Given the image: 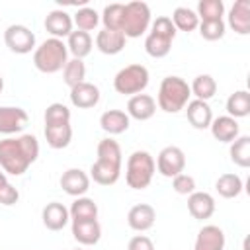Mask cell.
I'll return each mask as SVG.
<instances>
[{
	"label": "cell",
	"instance_id": "28",
	"mask_svg": "<svg viewBox=\"0 0 250 250\" xmlns=\"http://www.w3.org/2000/svg\"><path fill=\"white\" fill-rule=\"evenodd\" d=\"M45 139H47V145L55 150H61V148H66L72 141V127L70 123H64V125H45Z\"/></svg>",
	"mask_w": 250,
	"mask_h": 250
},
{
	"label": "cell",
	"instance_id": "22",
	"mask_svg": "<svg viewBox=\"0 0 250 250\" xmlns=\"http://www.w3.org/2000/svg\"><path fill=\"white\" fill-rule=\"evenodd\" d=\"M229 25L238 35L250 33V0H236L229 10Z\"/></svg>",
	"mask_w": 250,
	"mask_h": 250
},
{
	"label": "cell",
	"instance_id": "8",
	"mask_svg": "<svg viewBox=\"0 0 250 250\" xmlns=\"http://www.w3.org/2000/svg\"><path fill=\"white\" fill-rule=\"evenodd\" d=\"M150 27V8L145 2H129L125 4L121 33L127 39H137Z\"/></svg>",
	"mask_w": 250,
	"mask_h": 250
},
{
	"label": "cell",
	"instance_id": "16",
	"mask_svg": "<svg viewBox=\"0 0 250 250\" xmlns=\"http://www.w3.org/2000/svg\"><path fill=\"white\" fill-rule=\"evenodd\" d=\"M188 211L197 221L211 219L215 213V197L207 191H193L188 195Z\"/></svg>",
	"mask_w": 250,
	"mask_h": 250
},
{
	"label": "cell",
	"instance_id": "27",
	"mask_svg": "<svg viewBox=\"0 0 250 250\" xmlns=\"http://www.w3.org/2000/svg\"><path fill=\"white\" fill-rule=\"evenodd\" d=\"M66 49L68 53H72V59H84L92 53V35L86 33V31H80V29H72V33L66 37Z\"/></svg>",
	"mask_w": 250,
	"mask_h": 250
},
{
	"label": "cell",
	"instance_id": "10",
	"mask_svg": "<svg viewBox=\"0 0 250 250\" xmlns=\"http://www.w3.org/2000/svg\"><path fill=\"white\" fill-rule=\"evenodd\" d=\"M156 170L158 174H162L164 178H174L178 174L184 172L186 168V154L180 146H164L160 152H158V158H156Z\"/></svg>",
	"mask_w": 250,
	"mask_h": 250
},
{
	"label": "cell",
	"instance_id": "15",
	"mask_svg": "<svg viewBox=\"0 0 250 250\" xmlns=\"http://www.w3.org/2000/svg\"><path fill=\"white\" fill-rule=\"evenodd\" d=\"M225 244H227V238L223 229L217 225H205L199 229L195 236L193 250H225Z\"/></svg>",
	"mask_w": 250,
	"mask_h": 250
},
{
	"label": "cell",
	"instance_id": "35",
	"mask_svg": "<svg viewBox=\"0 0 250 250\" xmlns=\"http://www.w3.org/2000/svg\"><path fill=\"white\" fill-rule=\"evenodd\" d=\"M86 78V64L82 59H70L62 68V80L68 88H74L76 84H82Z\"/></svg>",
	"mask_w": 250,
	"mask_h": 250
},
{
	"label": "cell",
	"instance_id": "21",
	"mask_svg": "<svg viewBox=\"0 0 250 250\" xmlns=\"http://www.w3.org/2000/svg\"><path fill=\"white\" fill-rule=\"evenodd\" d=\"M184 109H186V117L193 129H209V125L213 121V111L207 102L189 100Z\"/></svg>",
	"mask_w": 250,
	"mask_h": 250
},
{
	"label": "cell",
	"instance_id": "39",
	"mask_svg": "<svg viewBox=\"0 0 250 250\" xmlns=\"http://www.w3.org/2000/svg\"><path fill=\"white\" fill-rule=\"evenodd\" d=\"M199 33L205 41H219L225 37L227 25L223 20H215V21H199Z\"/></svg>",
	"mask_w": 250,
	"mask_h": 250
},
{
	"label": "cell",
	"instance_id": "2",
	"mask_svg": "<svg viewBox=\"0 0 250 250\" xmlns=\"http://www.w3.org/2000/svg\"><path fill=\"white\" fill-rule=\"evenodd\" d=\"M98 160L90 168V180L100 186H113L121 176V146L111 137L98 143Z\"/></svg>",
	"mask_w": 250,
	"mask_h": 250
},
{
	"label": "cell",
	"instance_id": "19",
	"mask_svg": "<svg viewBox=\"0 0 250 250\" xmlns=\"http://www.w3.org/2000/svg\"><path fill=\"white\" fill-rule=\"evenodd\" d=\"M100 102V88L92 82H82L70 88V104L78 109H90Z\"/></svg>",
	"mask_w": 250,
	"mask_h": 250
},
{
	"label": "cell",
	"instance_id": "29",
	"mask_svg": "<svg viewBox=\"0 0 250 250\" xmlns=\"http://www.w3.org/2000/svg\"><path fill=\"white\" fill-rule=\"evenodd\" d=\"M227 115L232 119L246 117L250 113V94L246 90H236L227 98Z\"/></svg>",
	"mask_w": 250,
	"mask_h": 250
},
{
	"label": "cell",
	"instance_id": "20",
	"mask_svg": "<svg viewBox=\"0 0 250 250\" xmlns=\"http://www.w3.org/2000/svg\"><path fill=\"white\" fill-rule=\"evenodd\" d=\"M72 236L82 246H94L102 238V225L98 223V219L72 221Z\"/></svg>",
	"mask_w": 250,
	"mask_h": 250
},
{
	"label": "cell",
	"instance_id": "40",
	"mask_svg": "<svg viewBox=\"0 0 250 250\" xmlns=\"http://www.w3.org/2000/svg\"><path fill=\"white\" fill-rule=\"evenodd\" d=\"M172 189L178 193V195H189L195 191V178L189 176V174H178L172 178Z\"/></svg>",
	"mask_w": 250,
	"mask_h": 250
},
{
	"label": "cell",
	"instance_id": "3",
	"mask_svg": "<svg viewBox=\"0 0 250 250\" xmlns=\"http://www.w3.org/2000/svg\"><path fill=\"white\" fill-rule=\"evenodd\" d=\"M68 62V49L62 39L49 37L33 51V66L43 74H55Z\"/></svg>",
	"mask_w": 250,
	"mask_h": 250
},
{
	"label": "cell",
	"instance_id": "18",
	"mask_svg": "<svg viewBox=\"0 0 250 250\" xmlns=\"http://www.w3.org/2000/svg\"><path fill=\"white\" fill-rule=\"evenodd\" d=\"M129 119H137V121H146L156 113V100L148 94H137L131 96L127 102V111Z\"/></svg>",
	"mask_w": 250,
	"mask_h": 250
},
{
	"label": "cell",
	"instance_id": "23",
	"mask_svg": "<svg viewBox=\"0 0 250 250\" xmlns=\"http://www.w3.org/2000/svg\"><path fill=\"white\" fill-rule=\"evenodd\" d=\"M211 129V135L219 141V143H232L238 135H240V125L236 119L229 117V115H221V117H215L209 125Z\"/></svg>",
	"mask_w": 250,
	"mask_h": 250
},
{
	"label": "cell",
	"instance_id": "33",
	"mask_svg": "<svg viewBox=\"0 0 250 250\" xmlns=\"http://www.w3.org/2000/svg\"><path fill=\"white\" fill-rule=\"evenodd\" d=\"M170 20H172V23H174L176 29L186 31V33L197 29V25H199L197 14H195L191 8H186V6H178V8L172 12V18H170Z\"/></svg>",
	"mask_w": 250,
	"mask_h": 250
},
{
	"label": "cell",
	"instance_id": "11",
	"mask_svg": "<svg viewBox=\"0 0 250 250\" xmlns=\"http://www.w3.org/2000/svg\"><path fill=\"white\" fill-rule=\"evenodd\" d=\"M29 123V115L18 105H0V135H18Z\"/></svg>",
	"mask_w": 250,
	"mask_h": 250
},
{
	"label": "cell",
	"instance_id": "13",
	"mask_svg": "<svg viewBox=\"0 0 250 250\" xmlns=\"http://www.w3.org/2000/svg\"><path fill=\"white\" fill-rule=\"evenodd\" d=\"M45 29L51 33V37L55 39H62V37H68L72 33V16L61 8L57 10H51L47 16H45V21H43Z\"/></svg>",
	"mask_w": 250,
	"mask_h": 250
},
{
	"label": "cell",
	"instance_id": "26",
	"mask_svg": "<svg viewBox=\"0 0 250 250\" xmlns=\"http://www.w3.org/2000/svg\"><path fill=\"white\" fill-rule=\"evenodd\" d=\"M215 189L221 197L225 199H234L242 193L244 189V182L238 174H232V172H227V174H221L215 182Z\"/></svg>",
	"mask_w": 250,
	"mask_h": 250
},
{
	"label": "cell",
	"instance_id": "36",
	"mask_svg": "<svg viewBox=\"0 0 250 250\" xmlns=\"http://www.w3.org/2000/svg\"><path fill=\"white\" fill-rule=\"evenodd\" d=\"M197 18L199 21H215L223 20L225 16V2L223 0H201L197 4Z\"/></svg>",
	"mask_w": 250,
	"mask_h": 250
},
{
	"label": "cell",
	"instance_id": "24",
	"mask_svg": "<svg viewBox=\"0 0 250 250\" xmlns=\"http://www.w3.org/2000/svg\"><path fill=\"white\" fill-rule=\"evenodd\" d=\"M127 37L121 31H111V29H102L96 35V47L104 55H117L125 49Z\"/></svg>",
	"mask_w": 250,
	"mask_h": 250
},
{
	"label": "cell",
	"instance_id": "14",
	"mask_svg": "<svg viewBox=\"0 0 250 250\" xmlns=\"http://www.w3.org/2000/svg\"><path fill=\"white\" fill-rule=\"evenodd\" d=\"M154 221H156V209L148 203H137L127 213V225L137 232H145L152 229Z\"/></svg>",
	"mask_w": 250,
	"mask_h": 250
},
{
	"label": "cell",
	"instance_id": "44",
	"mask_svg": "<svg viewBox=\"0 0 250 250\" xmlns=\"http://www.w3.org/2000/svg\"><path fill=\"white\" fill-rule=\"evenodd\" d=\"M2 90H4V78L0 76V94H2Z\"/></svg>",
	"mask_w": 250,
	"mask_h": 250
},
{
	"label": "cell",
	"instance_id": "31",
	"mask_svg": "<svg viewBox=\"0 0 250 250\" xmlns=\"http://www.w3.org/2000/svg\"><path fill=\"white\" fill-rule=\"evenodd\" d=\"M189 90H191V96H195V100L209 102L217 94V82L211 74H197L189 84Z\"/></svg>",
	"mask_w": 250,
	"mask_h": 250
},
{
	"label": "cell",
	"instance_id": "17",
	"mask_svg": "<svg viewBox=\"0 0 250 250\" xmlns=\"http://www.w3.org/2000/svg\"><path fill=\"white\" fill-rule=\"evenodd\" d=\"M41 219H43V225H45L47 230L59 232V230H62L68 225L70 215H68V209L61 201H51V203H47L43 207Z\"/></svg>",
	"mask_w": 250,
	"mask_h": 250
},
{
	"label": "cell",
	"instance_id": "9",
	"mask_svg": "<svg viewBox=\"0 0 250 250\" xmlns=\"http://www.w3.org/2000/svg\"><path fill=\"white\" fill-rule=\"evenodd\" d=\"M4 43L6 47L16 55H27L35 51V33L21 23H12L4 31Z\"/></svg>",
	"mask_w": 250,
	"mask_h": 250
},
{
	"label": "cell",
	"instance_id": "34",
	"mask_svg": "<svg viewBox=\"0 0 250 250\" xmlns=\"http://www.w3.org/2000/svg\"><path fill=\"white\" fill-rule=\"evenodd\" d=\"M123 14H125V4H119V2H113V4H107L100 16L102 23H104V29H111V31H121V25H123Z\"/></svg>",
	"mask_w": 250,
	"mask_h": 250
},
{
	"label": "cell",
	"instance_id": "43",
	"mask_svg": "<svg viewBox=\"0 0 250 250\" xmlns=\"http://www.w3.org/2000/svg\"><path fill=\"white\" fill-rule=\"evenodd\" d=\"M4 184H8V176H6V172H4V170H0V188H2Z\"/></svg>",
	"mask_w": 250,
	"mask_h": 250
},
{
	"label": "cell",
	"instance_id": "30",
	"mask_svg": "<svg viewBox=\"0 0 250 250\" xmlns=\"http://www.w3.org/2000/svg\"><path fill=\"white\" fill-rule=\"evenodd\" d=\"M70 221H90V219H98V205L94 199L90 197H76L68 209Z\"/></svg>",
	"mask_w": 250,
	"mask_h": 250
},
{
	"label": "cell",
	"instance_id": "42",
	"mask_svg": "<svg viewBox=\"0 0 250 250\" xmlns=\"http://www.w3.org/2000/svg\"><path fill=\"white\" fill-rule=\"evenodd\" d=\"M127 250H154V242L145 234H137L129 240Z\"/></svg>",
	"mask_w": 250,
	"mask_h": 250
},
{
	"label": "cell",
	"instance_id": "38",
	"mask_svg": "<svg viewBox=\"0 0 250 250\" xmlns=\"http://www.w3.org/2000/svg\"><path fill=\"white\" fill-rule=\"evenodd\" d=\"M43 117H45V125H64V123H70V109L64 104L55 102L47 105Z\"/></svg>",
	"mask_w": 250,
	"mask_h": 250
},
{
	"label": "cell",
	"instance_id": "6",
	"mask_svg": "<svg viewBox=\"0 0 250 250\" xmlns=\"http://www.w3.org/2000/svg\"><path fill=\"white\" fill-rule=\"evenodd\" d=\"M156 172V164L150 152L146 150H135L127 158L125 166V182L131 189H145L150 186Z\"/></svg>",
	"mask_w": 250,
	"mask_h": 250
},
{
	"label": "cell",
	"instance_id": "32",
	"mask_svg": "<svg viewBox=\"0 0 250 250\" xmlns=\"http://www.w3.org/2000/svg\"><path fill=\"white\" fill-rule=\"evenodd\" d=\"M230 160L240 166V168H248L250 166V137L248 135H238L229 148Z\"/></svg>",
	"mask_w": 250,
	"mask_h": 250
},
{
	"label": "cell",
	"instance_id": "7",
	"mask_svg": "<svg viewBox=\"0 0 250 250\" xmlns=\"http://www.w3.org/2000/svg\"><path fill=\"white\" fill-rule=\"evenodd\" d=\"M148 70L143 64H127L123 66L115 78H113V88L117 94L123 96H137L143 94V90L148 86Z\"/></svg>",
	"mask_w": 250,
	"mask_h": 250
},
{
	"label": "cell",
	"instance_id": "37",
	"mask_svg": "<svg viewBox=\"0 0 250 250\" xmlns=\"http://www.w3.org/2000/svg\"><path fill=\"white\" fill-rule=\"evenodd\" d=\"M72 23L76 25V29L88 33V31H92V29L98 27V23H100V14H98L94 8L84 6V8H80V10H76V12L72 14Z\"/></svg>",
	"mask_w": 250,
	"mask_h": 250
},
{
	"label": "cell",
	"instance_id": "45",
	"mask_svg": "<svg viewBox=\"0 0 250 250\" xmlns=\"http://www.w3.org/2000/svg\"><path fill=\"white\" fill-rule=\"evenodd\" d=\"M74 250H84V248H74Z\"/></svg>",
	"mask_w": 250,
	"mask_h": 250
},
{
	"label": "cell",
	"instance_id": "25",
	"mask_svg": "<svg viewBox=\"0 0 250 250\" xmlns=\"http://www.w3.org/2000/svg\"><path fill=\"white\" fill-rule=\"evenodd\" d=\"M129 125H131V119L123 109H107L100 117V127L107 135H121L129 129Z\"/></svg>",
	"mask_w": 250,
	"mask_h": 250
},
{
	"label": "cell",
	"instance_id": "41",
	"mask_svg": "<svg viewBox=\"0 0 250 250\" xmlns=\"http://www.w3.org/2000/svg\"><path fill=\"white\" fill-rule=\"evenodd\" d=\"M18 199H20V191L10 182L0 188V203L2 205H6V207L8 205H14V203H18Z\"/></svg>",
	"mask_w": 250,
	"mask_h": 250
},
{
	"label": "cell",
	"instance_id": "4",
	"mask_svg": "<svg viewBox=\"0 0 250 250\" xmlns=\"http://www.w3.org/2000/svg\"><path fill=\"white\" fill-rule=\"evenodd\" d=\"M191 98L189 84L180 76H166L160 82L156 105L166 113H178L182 111Z\"/></svg>",
	"mask_w": 250,
	"mask_h": 250
},
{
	"label": "cell",
	"instance_id": "5",
	"mask_svg": "<svg viewBox=\"0 0 250 250\" xmlns=\"http://www.w3.org/2000/svg\"><path fill=\"white\" fill-rule=\"evenodd\" d=\"M176 37V27L168 16H158L150 23V31L145 39V51L152 59H162L170 53L172 41Z\"/></svg>",
	"mask_w": 250,
	"mask_h": 250
},
{
	"label": "cell",
	"instance_id": "1",
	"mask_svg": "<svg viewBox=\"0 0 250 250\" xmlns=\"http://www.w3.org/2000/svg\"><path fill=\"white\" fill-rule=\"evenodd\" d=\"M39 158V141L35 135L6 137L0 141V168L10 176H21Z\"/></svg>",
	"mask_w": 250,
	"mask_h": 250
},
{
	"label": "cell",
	"instance_id": "12",
	"mask_svg": "<svg viewBox=\"0 0 250 250\" xmlns=\"http://www.w3.org/2000/svg\"><path fill=\"white\" fill-rule=\"evenodd\" d=\"M61 188L72 197H82L90 189V176L80 168H68L61 176Z\"/></svg>",
	"mask_w": 250,
	"mask_h": 250
}]
</instances>
